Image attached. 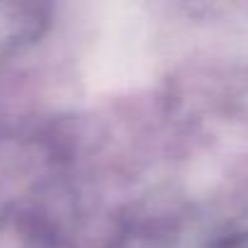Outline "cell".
<instances>
[{"mask_svg":"<svg viewBox=\"0 0 248 248\" xmlns=\"http://www.w3.org/2000/svg\"><path fill=\"white\" fill-rule=\"evenodd\" d=\"M231 248H248V238H243V241H238V243H233Z\"/></svg>","mask_w":248,"mask_h":248,"instance_id":"cell-1","label":"cell"}]
</instances>
